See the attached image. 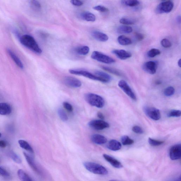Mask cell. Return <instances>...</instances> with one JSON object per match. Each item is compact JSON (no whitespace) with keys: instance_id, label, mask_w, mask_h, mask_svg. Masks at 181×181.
I'll return each mask as SVG.
<instances>
[{"instance_id":"cell-1","label":"cell","mask_w":181,"mask_h":181,"mask_svg":"<svg viewBox=\"0 0 181 181\" xmlns=\"http://www.w3.org/2000/svg\"><path fill=\"white\" fill-rule=\"evenodd\" d=\"M19 40L22 45L34 53L38 54L42 53V50L36 40L30 35H24L20 38Z\"/></svg>"},{"instance_id":"cell-2","label":"cell","mask_w":181,"mask_h":181,"mask_svg":"<svg viewBox=\"0 0 181 181\" xmlns=\"http://www.w3.org/2000/svg\"><path fill=\"white\" fill-rule=\"evenodd\" d=\"M85 100L91 106L99 108H103L105 105V101L103 97L96 94L89 93L85 95Z\"/></svg>"},{"instance_id":"cell-3","label":"cell","mask_w":181,"mask_h":181,"mask_svg":"<svg viewBox=\"0 0 181 181\" xmlns=\"http://www.w3.org/2000/svg\"><path fill=\"white\" fill-rule=\"evenodd\" d=\"M86 169L94 174L106 175L108 174V170L101 165L92 162H86L83 163Z\"/></svg>"},{"instance_id":"cell-4","label":"cell","mask_w":181,"mask_h":181,"mask_svg":"<svg viewBox=\"0 0 181 181\" xmlns=\"http://www.w3.org/2000/svg\"><path fill=\"white\" fill-rule=\"evenodd\" d=\"M92 58L105 64H110L116 62L114 59L97 51H94L91 55Z\"/></svg>"},{"instance_id":"cell-5","label":"cell","mask_w":181,"mask_h":181,"mask_svg":"<svg viewBox=\"0 0 181 181\" xmlns=\"http://www.w3.org/2000/svg\"><path fill=\"white\" fill-rule=\"evenodd\" d=\"M143 111L145 114L152 119L158 121L160 119L161 113L158 109L154 107L145 106L143 108Z\"/></svg>"},{"instance_id":"cell-6","label":"cell","mask_w":181,"mask_h":181,"mask_svg":"<svg viewBox=\"0 0 181 181\" xmlns=\"http://www.w3.org/2000/svg\"><path fill=\"white\" fill-rule=\"evenodd\" d=\"M174 7V3L172 1H163L159 4L156 9L158 13H168L171 12Z\"/></svg>"},{"instance_id":"cell-7","label":"cell","mask_w":181,"mask_h":181,"mask_svg":"<svg viewBox=\"0 0 181 181\" xmlns=\"http://www.w3.org/2000/svg\"><path fill=\"white\" fill-rule=\"evenodd\" d=\"M69 72L72 74L80 75L92 80L98 81L104 83L103 80L100 78L87 71L82 70L71 69L69 70Z\"/></svg>"},{"instance_id":"cell-8","label":"cell","mask_w":181,"mask_h":181,"mask_svg":"<svg viewBox=\"0 0 181 181\" xmlns=\"http://www.w3.org/2000/svg\"><path fill=\"white\" fill-rule=\"evenodd\" d=\"M118 86L127 95L134 101L137 100V97L128 83L123 80H121L118 83Z\"/></svg>"},{"instance_id":"cell-9","label":"cell","mask_w":181,"mask_h":181,"mask_svg":"<svg viewBox=\"0 0 181 181\" xmlns=\"http://www.w3.org/2000/svg\"><path fill=\"white\" fill-rule=\"evenodd\" d=\"M88 125L91 128L96 130H103L109 128L110 126L108 123L101 120H92L88 123Z\"/></svg>"},{"instance_id":"cell-10","label":"cell","mask_w":181,"mask_h":181,"mask_svg":"<svg viewBox=\"0 0 181 181\" xmlns=\"http://www.w3.org/2000/svg\"><path fill=\"white\" fill-rule=\"evenodd\" d=\"M158 64L157 62L150 61L143 64L142 68L144 71L150 74H154L156 72Z\"/></svg>"},{"instance_id":"cell-11","label":"cell","mask_w":181,"mask_h":181,"mask_svg":"<svg viewBox=\"0 0 181 181\" xmlns=\"http://www.w3.org/2000/svg\"><path fill=\"white\" fill-rule=\"evenodd\" d=\"M169 156L172 160H179L181 157V145H175L170 148Z\"/></svg>"},{"instance_id":"cell-12","label":"cell","mask_w":181,"mask_h":181,"mask_svg":"<svg viewBox=\"0 0 181 181\" xmlns=\"http://www.w3.org/2000/svg\"><path fill=\"white\" fill-rule=\"evenodd\" d=\"M64 82L66 86L73 88H79L82 85V82L80 80L72 77H65Z\"/></svg>"},{"instance_id":"cell-13","label":"cell","mask_w":181,"mask_h":181,"mask_svg":"<svg viewBox=\"0 0 181 181\" xmlns=\"http://www.w3.org/2000/svg\"><path fill=\"white\" fill-rule=\"evenodd\" d=\"M112 53L121 60H125L131 58L132 56L130 53L123 50H114L112 51Z\"/></svg>"},{"instance_id":"cell-14","label":"cell","mask_w":181,"mask_h":181,"mask_svg":"<svg viewBox=\"0 0 181 181\" xmlns=\"http://www.w3.org/2000/svg\"><path fill=\"white\" fill-rule=\"evenodd\" d=\"M103 156L105 160L115 168L118 169L123 168L122 164L117 159L105 154L103 155Z\"/></svg>"},{"instance_id":"cell-15","label":"cell","mask_w":181,"mask_h":181,"mask_svg":"<svg viewBox=\"0 0 181 181\" xmlns=\"http://www.w3.org/2000/svg\"><path fill=\"white\" fill-rule=\"evenodd\" d=\"M92 36L94 39L101 42H106L109 39V37L106 34L102 32L94 31L92 33Z\"/></svg>"},{"instance_id":"cell-16","label":"cell","mask_w":181,"mask_h":181,"mask_svg":"<svg viewBox=\"0 0 181 181\" xmlns=\"http://www.w3.org/2000/svg\"><path fill=\"white\" fill-rule=\"evenodd\" d=\"M91 139L94 143L98 145L104 144L107 141L106 137L99 134H94L93 135L91 136Z\"/></svg>"},{"instance_id":"cell-17","label":"cell","mask_w":181,"mask_h":181,"mask_svg":"<svg viewBox=\"0 0 181 181\" xmlns=\"http://www.w3.org/2000/svg\"><path fill=\"white\" fill-rule=\"evenodd\" d=\"M107 147L110 150L116 151L120 150L122 145L121 143L118 140L112 139L108 143Z\"/></svg>"},{"instance_id":"cell-18","label":"cell","mask_w":181,"mask_h":181,"mask_svg":"<svg viewBox=\"0 0 181 181\" xmlns=\"http://www.w3.org/2000/svg\"><path fill=\"white\" fill-rule=\"evenodd\" d=\"M12 112V108L10 105L5 103H0V115H8Z\"/></svg>"},{"instance_id":"cell-19","label":"cell","mask_w":181,"mask_h":181,"mask_svg":"<svg viewBox=\"0 0 181 181\" xmlns=\"http://www.w3.org/2000/svg\"><path fill=\"white\" fill-rule=\"evenodd\" d=\"M23 155L25 156L26 160L29 166L31 167L32 169H33V171L38 173L40 174V171L39 170L38 168L36 163H35L33 159L30 156H29L28 153L25 152L23 153Z\"/></svg>"},{"instance_id":"cell-20","label":"cell","mask_w":181,"mask_h":181,"mask_svg":"<svg viewBox=\"0 0 181 181\" xmlns=\"http://www.w3.org/2000/svg\"><path fill=\"white\" fill-rule=\"evenodd\" d=\"M7 52L10 56V57L12 58L13 60L15 62L16 64H17L20 68L22 69H23L24 68L23 64L22 62L21 61L20 59L18 57V56H17L12 50L9 49V48H8L7 49Z\"/></svg>"},{"instance_id":"cell-21","label":"cell","mask_w":181,"mask_h":181,"mask_svg":"<svg viewBox=\"0 0 181 181\" xmlns=\"http://www.w3.org/2000/svg\"><path fill=\"white\" fill-rule=\"evenodd\" d=\"M94 74L96 76L103 80L104 83H109L112 79V78L110 75L103 72L97 71L94 72Z\"/></svg>"},{"instance_id":"cell-22","label":"cell","mask_w":181,"mask_h":181,"mask_svg":"<svg viewBox=\"0 0 181 181\" xmlns=\"http://www.w3.org/2000/svg\"><path fill=\"white\" fill-rule=\"evenodd\" d=\"M83 20L88 22H93L96 20V17L93 13L88 12L83 13L81 15Z\"/></svg>"},{"instance_id":"cell-23","label":"cell","mask_w":181,"mask_h":181,"mask_svg":"<svg viewBox=\"0 0 181 181\" xmlns=\"http://www.w3.org/2000/svg\"><path fill=\"white\" fill-rule=\"evenodd\" d=\"M74 52L78 55H86L90 52V48L86 46H81L75 48Z\"/></svg>"},{"instance_id":"cell-24","label":"cell","mask_w":181,"mask_h":181,"mask_svg":"<svg viewBox=\"0 0 181 181\" xmlns=\"http://www.w3.org/2000/svg\"><path fill=\"white\" fill-rule=\"evenodd\" d=\"M20 147L31 153H34V150L29 143L25 140H20L18 141Z\"/></svg>"},{"instance_id":"cell-25","label":"cell","mask_w":181,"mask_h":181,"mask_svg":"<svg viewBox=\"0 0 181 181\" xmlns=\"http://www.w3.org/2000/svg\"><path fill=\"white\" fill-rule=\"evenodd\" d=\"M117 40L119 44L121 45H128L132 44V40L123 35L119 36Z\"/></svg>"},{"instance_id":"cell-26","label":"cell","mask_w":181,"mask_h":181,"mask_svg":"<svg viewBox=\"0 0 181 181\" xmlns=\"http://www.w3.org/2000/svg\"><path fill=\"white\" fill-rule=\"evenodd\" d=\"M18 174L21 181H33L32 178L22 169L18 170Z\"/></svg>"},{"instance_id":"cell-27","label":"cell","mask_w":181,"mask_h":181,"mask_svg":"<svg viewBox=\"0 0 181 181\" xmlns=\"http://www.w3.org/2000/svg\"><path fill=\"white\" fill-rule=\"evenodd\" d=\"M117 31L119 33L128 34L132 33L133 29L130 26L122 25L118 27Z\"/></svg>"},{"instance_id":"cell-28","label":"cell","mask_w":181,"mask_h":181,"mask_svg":"<svg viewBox=\"0 0 181 181\" xmlns=\"http://www.w3.org/2000/svg\"><path fill=\"white\" fill-rule=\"evenodd\" d=\"M102 68L105 70V71L108 72L110 73L117 75V76H122V74H121V73L115 69L106 66H102Z\"/></svg>"},{"instance_id":"cell-29","label":"cell","mask_w":181,"mask_h":181,"mask_svg":"<svg viewBox=\"0 0 181 181\" xmlns=\"http://www.w3.org/2000/svg\"><path fill=\"white\" fill-rule=\"evenodd\" d=\"M122 3L127 6L133 7L138 6L140 4L139 1L137 0H128L122 1Z\"/></svg>"},{"instance_id":"cell-30","label":"cell","mask_w":181,"mask_h":181,"mask_svg":"<svg viewBox=\"0 0 181 181\" xmlns=\"http://www.w3.org/2000/svg\"><path fill=\"white\" fill-rule=\"evenodd\" d=\"M121 142L124 145H131L133 144L134 141L127 136H124L121 138Z\"/></svg>"},{"instance_id":"cell-31","label":"cell","mask_w":181,"mask_h":181,"mask_svg":"<svg viewBox=\"0 0 181 181\" xmlns=\"http://www.w3.org/2000/svg\"><path fill=\"white\" fill-rule=\"evenodd\" d=\"M58 112L59 118L62 121H66L68 120V117L66 112L63 109H58Z\"/></svg>"},{"instance_id":"cell-32","label":"cell","mask_w":181,"mask_h":181,"mask_svg":"<svg viewBox=\"0 0 181 181\" xmlns=\"http://www.w3.org/2000/svg\"><path fill=\"white\" fill-rule=\"evenodd\" d=\"M161 51L160 50L156 48H152L147 53V56L150 58H154L156 56L160 55Z\"/></svg>"},{"instance_id":"cell-33","label":"cell","mask_w":181,"mask_h":181,"mask_svg":"<svg viewBox=\"0 0 181 181\" xmlns=\"http://www.w3.org/2000/svg\"><path fill=\"white\" fill-rule=\"evenodd\" d=\"M175 89L172 86H169L165 89L164 91V95L167 97L173 96L175 93Z\"/></svg>"},{"instance_id":"cell-34","label":"cell","mask_w":181,"mask_h":181,"mask_svg":"<svg viewBox=\"0 0 181 181\" xmlns=\"http://www.w3.org/2000/svg\"><path fill=\"white\" fill-rule=\"evenodd\" d=\"M148 142L152 146L156 147L163 144L164 142L155 140L149 138L148 139Z\"/></svg>"},{"instance_id":"cell-35","label":"cell","mask_w":181,"mask_h":181,"mask_svg":"<svg viewBox=\"0 0 181 181\" xmlns=\"http://www.w3.org/2000/svg\"><path fill=\"white\" fill-rule=\"evenodd\" d=\"M120 22L121 23L125 25H133L135 23L133 20L131 19L128 18H122L120 20Z\"/></svg>"},{"instance_id":"cell-36","label":"cell","mask_w":181,"mask_h":181,"mask_svg":"<svg viewBox=\"0 0 181 181\" xmlns=\"http://www.w3.org/2000/svg\"><path fill=\"white\" fill-rule=\"evenodd\" d=\"M181 111L173 110L169 112L167 114L168 117H179L181 116Z\"/></svg>"},{"instance_id":"cell-37","label":"cell","mask_w":181,"mask_h":181,"mask_svg":"<svg viewBox=\"0 0 181 181\" xmlns=\"http://www.w3.org/2000/svg\"><path fill=\"white\" fill-rule=\"evenodd\" d=\"M10 156L12 160L16 163L21 164L22 163L21 158L17 153L13 152H11L10 153Z\"/></svg>"},{"instance_id":"cell-38","label":"cell","mask_w":181,"mask_h":181,"mask_svg":"<svg viewBox=\"0 0 181 181\" xmlns=\"http://www.w3.org/2000/svg\"><path fill=\"white\" fill-rule=\"evenodd\" d=\"M30 3L31 7L34 10H38L41 8V4L38 1L33 0L30 1Z\"/></svg>"},{"instance_id":"cell-39","label":"cell","mask_w":181,"mask_h":181,"mask_svg":"<svg viewBox=\"0 0 181 181\" xmlns=\"http://www.w3.org/2000/svg\"><path fill=\"white\" fill-rule=\"evenodd\" d=\"M161 44L162 47L164 48H171L172 46L171 42L166 38L162 39L161 42Z\"/></svg>"},{"instance_id":"cell-40","label":"cell","mask_w":181,"mask_h":181,"mask_svg":"<svg viewBox=\"0 0 181 181\" xmlns=\"http://www.w3.org/2000/svg\"><path fill=\"white\" fill-rule=\"evenodd\" d=\"M94 10L102 13H106L109 12L108 9L102 5H99L93 8Z\"/></svg>"},{"instance_id":"cell-41","label":"cell","mask_w":181,"mask_h":181,"mask_svg":"<svg viewBox=\"0 0 181 181\" xmlns=\"http://www.w3.org/2000/svg\"><path fill=\"white\" fill-rule=\"evenodd\" d=\"M63 105L64 108L68 111L69 112H73V108L72 105L67 102H64L63 103Z\"/></svg>"},{"instance_id":"cell-42","label":"cell","mask_w":181,"mask_h":181,"mask_svg":"<svg viewBox=\"0 0 181 181\" xmlns=\"http://www.w3.org/2000/svg\"><path fill=\"white\" fill-rule=\"evenodd\" d=\"M132 130L134 133L137 134H142L144 133V131H143L142 128H140V127L137 126L133 127L132 128Z\"/></svg>"},{"instance_id":"cell-43","label":"cell","mask_w":181,"mask_h":181,"mask_svg":"<svg viewBox=\"0 0 181 181\" xmlns=\"http://www.w3.org/2000/svg\"><path fill=\"white\" fill-rule=\"evenodd\" d=\"M70 2L73 5L76 7L82 6L83 4L82 1L77 0H72Z\"/></svg>"},{"instance_id":"cell-44","label":"cell","mask_w":181,"mask_h":181,"mask_svg":"<svg viewBox=\"0 0 181 181\" xmlns=\"http://www.w3.org/2000/svg\"><path fill=\"white\" fill-rule=\"evenodd\" d=\"M0 175L4 177H8L9 176V173L6 170L0 167Z\"/></svg>"},{"instance_id":"cell-45","label":"cell","mask_w":181,"mask_h":181,"mask_svg":"<svg viewBox=\"0 0 181 181\" xmlns=\"http://www.w3.org/2000/svg\"><path fill=\"white\" fill-rule=\"evenodd\" d=\"M135 37L136 39L139 41H141L144 38V35L140 33H136L135 34Z\"/></svg>"},{"instance_id":"cell-46","label":"cell","mask_w":181,"mask_h":181,"mask_svg":"<svg viewBox=\"0 0 181 181\" xmlns=\"http://www.w3.org/2000/svg\"><path fill=\"white\" fill-rule=\"evenodd\" d=\"M7 146V143L4 140H0V147L5 148Z\"/></svg>"},{"instance_id":"cell-47","label":"cell","mask_w":181,"mask_h":181,"mask_svg":"<svg viewBox=\"0 0 181 181\" xmlns=\"http://www.w3.org/2000/svg\"><path fill=\"white\" fill-rule=\"evenodd\" d=\"M97 116L101 120H103L104 119V116L101 112H98L97 113Z\"/></svg>"},{"instance_id":"cell-48","label":"cell","mask_w":181,"mask_h":181,"mask_svg":"<svg viewBox=\"0 0 181 181\" xmlns=\"http://www.w3.org/2000/svg\"><path fill=\"white\" fill-rule=\"evenodd\" d=\"M177 21H178V23H180V21H181V18H180V16H179V17H177Z\"/></svg>"},{"instance_id":"cell-49","label":"cell","mask_w":181,"mask_h":181,"mask_svg":"<svg viewBox=\"0 0 181 181\" xmlns=\"http://www.w3.org/2000/svg\"><path fill=\"white\" fill-rule=\"evenodd\" d=\"M181 59H179V61H178V66H179L180 68L181 67Z\"/></svg>"},{"instance_id":"cell-50","label":"cell","mask_w":181,"mask_h":181,"mask_svg":"<svg viewBox=\"0 0 181 181\" xmlns=\"http://www.w3.org/2000/svg\"><path fill=\"white\" fill-rule=\"evenodd\" d=\"M174 181H181L180 176L179 177H178L176 178V179H175Z\"/></svg>"},{"instance_id":"cell-51","label":"cell","mask_w":181,"mask_h":181,"mask_svg":"<svg viewBox=\"0 0 181 181\" xmlns=\"http://www.w3.org/2000/svg\"><path fill=\"white\" fill-rule=\"evenodd\" d=\"M156 83L158 84H161V82L160 81H158L157 82H156Z\"/></svg>"},{"instance_id":"cell-52","label":"cell","mask_w":181,"mask_h":181,"mask_svg":"<svg viewBox=\"0 0 181 181\" xmlns=\"http://www.w3.org/2000/svg\"><path fill=\"white\" fill-rule=\"evenodd\" d=\"M109 181H118L114 180H110Z\"/></svg>"},{"instance_id":"cell-53","label":"cell","mask_w":181,"mask_h":181,"mask_svg":"<svg viewBox=\"0 0 181 181\" xmlns=\"http://www.w3.org/2000/svg\"><path fill=\"white\" fill-rule=\"evenodd\" d=\"M2 136V134L0 133V137H1Z\"/></svg>"}]
</instances>
